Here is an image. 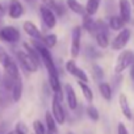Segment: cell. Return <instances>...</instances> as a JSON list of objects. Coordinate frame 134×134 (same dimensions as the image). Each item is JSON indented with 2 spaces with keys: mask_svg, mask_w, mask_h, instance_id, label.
<instances>
[{
  "mask_svg": "<svg viewBox=\"0 0 134 134\" xmlns=\"http://www.w3.org/2000/svg\"><path fill=\"white\" fill-rule=\"evenodd\" d=\"M13 57H15L17 64L20 66V69L23 71H25L26 74H34L40 70V66L28 55V53L24 49H15Z\"/></svg>",
  "mask_w": 134,
  "mask_h": 134,
  "instance_id": "6da1fadb",
  "label": "cell"
},
{
  "mask_svg": "<svg viewBox=\"0 0 134 134\" xmlns=\"http://www.w3.org/2000/svg\"><path fill=\"white\" fill-rule=\"evenodd\" d=\"M21 41V32L15 25L0 26V42L7 45H16Z\"/></svg>",
  "mask_w": 134,
  "mask_h": 134,
  "instance_id": "7a4b0ae2",
  "label": "cell"
},
{
  "mask_svg": "<svg viewBox=\"0 0 134 134\" xmlns=\"http://www.w3.org/2000/svg\"><path fill=\"white\" fill-rule=\"evenodd\" d=\"M82 37L83 29L80 25H75L71 29V42H70V55L72 59H76L82 51Z\"/></svg>",
  "mask_w": 134,
  "mask_h": 134,
  "instance_id": "3957f363",
  "label": "cell"
},
{
  "mask_svg": "<svg viewBox=\"0 0 134 134\" xmlns=\"http://www.w3.org/2000/svg\"><path fill=\"white\" fill-rule=\"evenodd\" d=\"M38 13H40V19H41V23L43 24V26L47 29V30H53L57 24H58V17L57 15L51 11V8H49L47 5L45 4H40L38 7Z\"/></svg>",
  "mask_w": 134,
  "mask_h": 134,
  "instance_id": "277c9868",
  "label": "cell"
},
{
  "mask_svg": "<svg viewBox=\"0 0 134 134\" xmlns=\"http://www.w3.org/2000/svg\"><path fill=\"white\" fill-rule=\"evenodd\" d=\"M64 69L66 71L69 72L72 78H75L76 80H80V82H84V83H88L90 82V78L87 75V72L82 69V67L78 66L76 60L75 59H69V60H66L64 63Z\"/></svg>",
  "mask_w": 134,
  "mask_h": 134,
  "instance_id": "5b68a950",
  "label": "cell"
},
{
  "mask_svg": "<svg viewBox=\"0 0 134 134\" xmlns=\"http://www.w3.org/2000/svg\"><path fill=\"white\" fill-rule=\"evenodd\" d=\"M134 62V53L131 50H124L120 53V55L117 57L116 64H114V72L116 74H121L124 72L126 69H129V66Z\"/></svg>",
  "mask_w": 134,
  "mask_h": 134,
  "instance_id": "8992f818",
  "label": "cell"
},
{
  "mask_svg": "<svg viewBox=\"0 0 134 134\" xmlns=\"http://www.w3.org/2000/svg\"><path fill=\"white\" fill-rule=\"evenodd\" d=\"M130 37H131V32H130L129 28H122L121 30H118V34H117V36L114 37V40L110 42L112 50H114V51L124 50L125 46L129 43Z\"/></svg>",
  "mask_w": 134,
  "mask_h": 134,
  "instance_id": "52a82bcc",
  "label": "cell"
},
{
  "mask_svg": "<svg viewBox=\"0 0 134 134\" xmlns=\"http://www.w3.org/2000/svg\"><path fill=\"white\" fill-rule=\"evenodd\" d=\"M51 114L58 125H63L66 122V110L63 107V101L59 100L54 93L51 97Z\"/></svg>",
  "mask_w": 134,
  "mask_h": 134,
  "instance_id": "ba28073f",
  "label": "cell"
},
{
  "mask_svg": "<svg viewBox=\"0 0 134 134\" xmlns=\"http://www.w3.org/2000/svg\"><path fill=\"white\" fill-rule=\"evenodd\" d=\"M5 9H7V15L12 20H19L25 13V7L23 0H9L8 7Z\"/></svg>",
  "mask_w": 134,
  "mask_h": 134,
  "instance_id": "9c48e42d",
  "label": "cell"
},
{
  "mask_svg": "<svg viewBox=\"0 0 134 134\" xmlns=\"http://www.w3.org/2000/svg\"><path fill=\"white\" fill-rule=\"evenodd\" d=\"M63 92L66 96V101H67V107H69L71 110H76L79 108V101H78V96L76 92L74 90V87L70 83H66L63 87Z\"/></svg>",
  "mask_w": 134,
  "mask_h": 134,
  "instance_id": "30bf717a",
  "label": "cell"
},
{
  "mask_svg": "<svg viewBox=\"0 0 134 134\" xmlns=\"http://www.w3.org/2000/svg\"><path fill=\"white\" fill-rule=\"evenodd\" d=\"M21 29L30 40H41L43 36L42 30H40V28L30 20H25L21 25Z\"/></svg>",
  "mask_w": 134,
  "mask_h": 134,
  "instance_id": "8fae6325",
  "label": "cell"
},
{
  "mask_svg": "<svg viewBox=\"0 0 134 134\" xmlns=\"http://www.w3.org/2000/svg\"><path fill=\"white\" fill-rule=\"evenodd\" d=\"M3 70H4V72H5L7 75H9V76L13 78L15 80L19 79V78H21L20 66L17 64V62H16V59H15L13 57H11V58L5 62V64L3 66Z\"/></svg>",
  "mask_w": 134,
  "mask_h": 134,
  "instance_id": "7c38bea8",
  "label": "cell"
},
{
  "mask_svg": "<svg viewBox=\"0 0 134 134\" xmlns=\"http://www.w3.org/2000/svg\"><path fill=\"white\" fill-rule=\"evenodd\" d=\"M118 9H120V17L125 21L129 23L131 19V3L130 0H118Z\"/></svg>",
  "mask_w": 134,
  "mask_h": 134,
  "instance_id": "4fadbf2b",
  "label": "cell"
},
{
  "mask_svg": "<svg viewBox=\"0 0 134 134\" xmlns=\"http://www.w3.org/2000/svg\"><path fill=\"white\" fill-rule=\"evenodd\" d=\"M23 92H24V83H23V78H19L15 80L13 87L11 90V97L13 103H19L23 97Z\"/></svg>",
  "mask_w": 134,
  "mask_h": 134,
  "instance_id": "5bb4252c",
  "label": "cell"
},
{
  "mask_svg": "<svg viewBox=\"0 0 134 134\" xmlns=\"http://www.w3.org/2000/svg\"><path fill=\"white\" fill-rule=\"evenodd\" d=\"M66 7L70 12H72L74 15H78V16H83L86 15V11H84V5L79 2V0H66Z\"/></svg>",
  "mask_w": 134,
  "mask_h": 134,
  "instance_id": "9a60e30c",
  "label": "cell"
},
{
  "mask_svg": "<svg viewBox=\"0 0 134 134\" xmlns=\"http://www.w3.org/2000/svg\"><path fill=\"white\" fill-rule=\"evenodd\" d=\"M82 29L86 30L87 33L90 34H93L95 33V26H96V20L93 19V16H90V15H83L82 16Z\"/></svg>",
  "mask_w": 134,
  "mask_h": 134,
  "instance_id": "2e32d148",
  "label": "cell"
},
{
  "mask_svg": "<svg viewBox=\"0 0 134 134\" xmlns=\"http://www.w3.org/2000/svg\"><path fill=\"white\" fill-rule=\"evenodd\" d=\"M118 104H120V108H121L122 114L127 120H131L133 118V113H131V109H130V105H129V101H127V97H126L125 93H120V96H118Z\"/></svg>",
  "mask_w": 134,
  "mask_h": 134,
  "instance_id": "e0dca14e",
  "label": "cell"
},
{
  "mask_svg": "<svg viewBox=\"0 0 134 134\" xmlns=\"http://www.w3.org/2000/svg\"><path fill=\"white\" fill-rule=\"evenodd\" d=\"M49 8H51V11L57 15V17L59 19V17H64L66 16V13H67V7H66V3H63L62 0H54V3L49 7Z\"/></svg>",
  "mask_w": 134,
  "mask_h": 134,
  "instance_id": "ac0fdd59",
  "label": "cell"
},
{
  "mask_svg": "<svg viewBox=\"0 0 134 134\" xmlns=\"http://www.w3.org/2000/svg\"><path fill=\"white\" fill-rule=\"evenodd\" d=\"M95 41H96V45L100 47V49H107L110 43L109 41V36H108V32H96L95 34Z\"/></svg>",
  "mask_w": 134,
  "mask_h": 134,
  "instance_id": "d6986e66",
  "label": "cell"
},
{
  "mask_svg": "<svg viewBox=\"0 0 134 134\" xmlns=\"http://www.w3.org/2000/svg\"><path fill=\"white\" fill-rule=\"evenodd\" d=\"M99 91H100V95H101V97H103L104 100H107V101H110V100H112V97H113V91H112V87H110L109 83L101 80V82L99 83Z\"/></svg>",
  "mask_w": 134,
  "mask_h": 134,
  "instance_id": "ffe728a7",
  "label": "cell"
},
{
  "mask_svg": "<svg viewBox=\"0 0 134 134\" xmlns=\"http://www.w3.org/2000/svg\"><path fill=\"white\" fill-rule=\"evenodd\" d=\"M100 4H101V0H87V3H86V5H84L86 15L95 16V15L99 12Z\"/></svg>",
  "mask_w": 134,
  "mask_h": 134,
  "instance_id": "44dd1931",
  "label": "cell"
},
{
  "mask_svg": "<svg viewBox=\"0 0 134 134\" xmlns=\"http://www.w3.org/2000/svg\"><path fill=\"white\" fill-rule=\"evenodd\" d=\"M108 26H109V29H112V30H116V32H118V30H121L122 28H125V21L120 17V16H110L109 17V20H108Z\"/></svg>",
  "mask_w": 134,
  "mask_h": 134,
  "instance_id": "7402d4cb",
  "label": "cell"
},
{
  "mask_svg": "<svg viewBox=\"0 0 134 134\" xmlns=\"http://www.w3.org/2000/svg\"><path fill=\"white\" fill-rule=\"evenodd\" d=\"M47 82H49V87L53 91V93L63 90L62 83H60V75H47Z\"/></svg>",
  "mask_w": 134,
  "mask_h": 134,
  "instance_id": "603a6c76",
  "label": "cell"
},
{
  "mask_svg": "<svg viewBox=\"0 0 134 134\" xmlns=\"http://www.w3.org/2000/svg\"><path fill=\"white\" fill-rule=\"evenodd\" d=\"M78 86H79L86 101L91 104L93 101V91H92V88L88 86V83H84V82H80V80H78Z\"/></svg>",
  "mask_w": 134,
  "mask_h": 134,
  "instance_id": "cb8c5ba5",
  "label": "cell"
},
{
  "mask_svg": "<svg viewBox=\"0 0 134 134\" xmlns=\"http://www.w3.org/2000/svg\"><path fill=\"white\" fill-rule=\"evenodd\" d=\"M45 125H46L47 131H50L53 134H57L58 133V124H57L55 118L53 117L51 112H46L45 113Z\"/></svg>",
  "mask_w": 134,
  "mask_h": 134,
  "instance_id": "d4e9b609",
  "label": "cell"
},
{
  "mask_svg": "<svg viewBox=\"0 0 134 134\" xmlns=\"http://www.w3.org/2000/svg\"><path fill=\"white\" fill-rule=\"evenodd\" d=\"M41 42H42L46 47H49V49L51 50V49H54V47L57 46V43H58V36H57L55 33H46V34L42 36Z\"/></svg>",
  "mask_w": 134,
  "mask_h": 134,
  "instance_id": "484cf974",
  "label": "cell"
},
{
  "mask_svg": "<svg viewBox=\"0 0 134 134\" xmlns=\"http://www.w3.org/2000/svg\"><path fill=\"white\" fill-rule=\"evenodd\" d=\"M13 83H15V79L11 78L9 75H7L5 72L2 74V79H0V86L3 87V90L5 92H11L12 87H13Z\"/></svg>",
  "mask_w": 134,
  "mask_h": 134,
  "instance_id": "4316f807",
  "label": "cell"
},
{
  "mask_svg": "<svg viewBox=\"0 0 134 134\" xmlns=\"http://www.w3.org/2000/svg\"><path fill=\"white\" fill-rule=\"evenodd\" d=\"M33 130H34V134H46L47 133L46 125L41 120H34V122H33Z\"/></svg>",
  "mask_w": 134,
  "mask_h": 134,
  "instance_id": "83f0119b",
  "label": "cell"
},
{
  "mask_svg": "<svg viewBox=\"0 0 134 134\" xmlns=\"http://www.w3.org/2000/svg\"><path fill=\"white\" fill-rule=\"evenodd\" d=\"M86 113L92 121H99V118H100V113L96 109V107H93V105H88L86 108Z\"/></svg>",
  "mask_w": 134,
  "mask_h": 134,
  "instance_id": "f1b7e54d",
  "label": "cell"
},
{
  "mask_svg": "<svg viewBox=\"0 0 134 134\" xmlns=\"http://www.w3.org/2000/svg\"><path fill=\"white\" fill-rule=\"evenodd\" d=\"M92 75H93V78L97 82H101L103 78H104V70L101 69L99 64H93L92 66Z\"/></svg>",
  "mask_w": 134,
  "mask_h": 134,
  "instance_id": "f546056e",
  "label": "cell"
},
{
  "mask_svg": "<svg viewBox=\"0 0 134 134\" xmlns=\"http://www.w3.org/2000/svg\"><path fill=\"white\" fill-rule=\"evenodd\" d=\"M12 55L8 53V50L4 47V46H2V45H0V66H4L5 64V62L11 58Z\"/></svg>",
  "mask_w": 134,
  "mask_h": 134,
  "instance_id": "4dcf8cb0",
  "label": "cell"
},
{
  "mask_svg": "<svg viewBox=\"0 0 134 134\" xmlns=\"http://www.w3.org/2000/svg\"><path fill=\"white\" fill-rule=\"evenodd\" d=\"M15 133H16V134H28V133H29V127L26 126L25 122L19 121V122L16 124V126H15Z\"/></svg>",
  "mask_w": 134,
  "mask_h": 134,
  "instance_id": "1f68e13d",
  "label": "cell"
},
{
  "mask_svg": "<svg viewBox=\"0 0 134 134\" xmlns=\"http://www.w3.org/2000/svg\"><path fill=\"white\" fill-rule=\"evenodd\" d=\"M117 134H129V131H127L126 126H125L122 122H120V124H118V126H117Z\"/></svg>",
  "mask_w": 134,
  "mask_h": 134,
  "instance_id": "d6a6232c",
  "label": "cell"
},
{
  "mask_svg": "<svg viewBox=\"0 0 134 134\" xmlns=\"http://www.w3.org/2000/svg\"><path fill=\"white\" fill-rule=\"evenodd\" d=\"M87 50H88V51H87V54H88L90 57H92V58H96V57H99V55H100V54L97 53V50H96L95 47L92 49L91 46H88V47H87Z\"/></svg>",
  "mask_w": 134,
  "mask_h": 134,
  "instance_id": "836d02e7",
  "label": "cell"
},
{
  "mask_svg": "<svg viewBox=\"0 0 134 134\" xmlns=\"http://www.w3.org/2000/svg\"><path fill=\"white\" fill-rule=\"evenodd\" d=\"M5 15H7V9L4 8V5L2 3H0V19H3Z\"/></svg>",
  "mask_w": 134,
  "mask_h": 134,
  "instance_id": "e575fe53",
  "label": "cell"
},
{
  "mask_svg": "<svg viewBox=\"0 0 134 134\" xmlns=\"http://www.w3.org/2000/svg\"><path fill=\"white\" fill-rule=\"evenodd\" d=\"M129 67H130V76H131V79L134 80V62H133Z\"/></svg>",
  "mask_w": 134,
  "mask_h": 134,
  "instance_id": "d590c367",
  "label": "cell"
},
{
  "mask_svg": "<svg viewBox=\"0 0 134 134\" xmlns=\"http://www.w3.org/2000/svg\"><path fill=\"white\" fill-rule=\"evenodd\" d=\"M23 2H25V3H28V4H34L37 0H23Z\"/></svg>",
  "mask_w": 134,
  "mask_h": 134,
  "instance_id": "8d00e7d4",
  "label": "cell"
},
{
  "mask_svg": "<svg viewBox=\"0 0 134 134\" xmlns=\"http://www.w3.org/2000/svg\"><path fill=\"white\" fill-rule=\"evenodd\" d=\"M130 3H131V5H134V0H130Z\"/></svg>",
  "mask_w": 134,
  "mask_h": 134,
  "instance_id": "74e56055",
  "label": "cell"
},
{
  "mask_svg": "<svg viewBox=\"0 0 134 134\" xmlns=\"http://www.w3.org/2000/svg\"><path fill=\"white\" fill-rule=\"evenodd\" d=\"M2 74H3V72H2V69H0V79H2Z\"/></svg>",
  "mask_w": 134,
  "mask_h": 134,
  "instance_id": "f35d334b",
  "label": "cell"
},
{
  "mask_svg": "<svg viewBox=\"0 0 134 134\" xmlns=\"http://www.w3.org/2000/svg\"><path fill=\"white\" fill-rule=\"evenodd\" d=\"M0 26H2V19H0Z\"/></svg>",
  "mask_w": 134,
  "mask_h": 134,
  "instance_id": "ab89813d",
  "label": "cell"
},
{
  "mask_svg": "<svg viewBox=\"0 0 134 134\" xmlns=\"http://www.w3.org/2000/svg\"><path fill=\"white\" fill-rule=\"evenodd\" d=\"M46 134H53V133H50V131H47V133H46Z\"/></svg>",
  "mask_w": 134,
  "mask_h": 134,
  "instance_id": "60d3db41",
  "label": "cell"
},
{
  "mask_svg": "<svg viewBox=\"0 0 134 134\" xmlns=\"http://www.w3.org/2000/svg\"><path fill=\"white\" fill-rule=\"evenodd\" d=\"M69 134H72V133H69Z\"/></svg>",
  "mask_w": 134,
  "mask_h": 134,
  "instance_id": "b9f144b4",
  "label": "cell"
}]
</instances>
